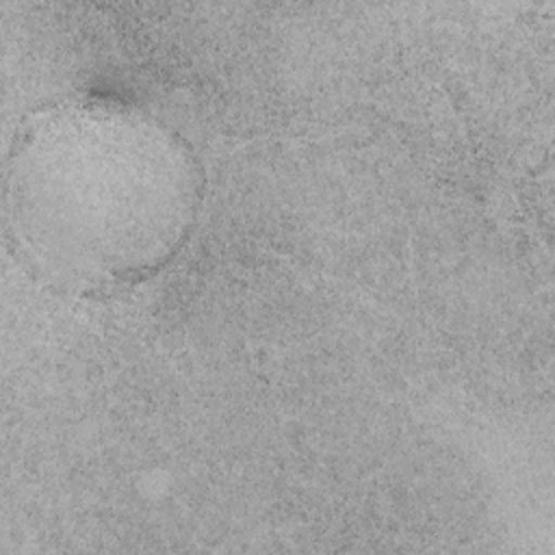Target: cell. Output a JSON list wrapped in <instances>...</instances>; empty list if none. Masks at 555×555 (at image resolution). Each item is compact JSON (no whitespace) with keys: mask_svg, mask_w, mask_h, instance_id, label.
Instances as JSON below:
<instances>
[{"mask_svg":"<svg viewBox=\"0 0 555 555\" xmlns=\"http://www.w3.org/2000/svg\"><path fill=\"white\" fill-rule=\"evenodd\" d=\"M202 199L191 145L158 117L102 100L30 113L4 169L15 256L74 295L124 291L184 245Z\"/></svg>","mask_w":555,"mask_h":555,"instance_id":"cell-1","label":"cell"}]
</instances>
